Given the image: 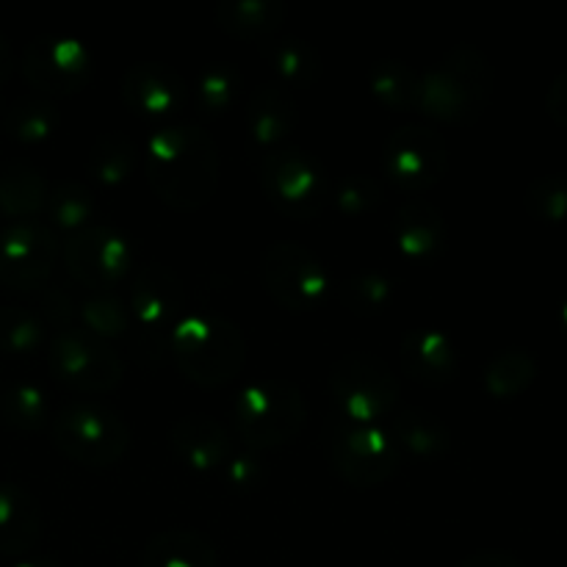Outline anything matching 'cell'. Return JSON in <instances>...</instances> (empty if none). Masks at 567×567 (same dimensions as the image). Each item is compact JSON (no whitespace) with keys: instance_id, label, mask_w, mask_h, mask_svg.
Masks as SVG:
<instances>
[{"instance_id":"cell-1","label":"cell","mask_w":567,"mask_h":567,"mask_svg":"<svg viewBox=\"0 0 567 567\" xmlns=\"http://www.w3.org/2000/svg\"><path fill=\"white\" fill-rule=\"evenodd\" d=\"M150 186L166 205L194 210L210 199L219 181L216 147L203 127H161L147 147Z\"/></svg>"},{"instance_id":"cell-2","label":"cell","mask_w":567,"mask_h":567,"mask_svg":"<svg viewBox=\"0 0 567 567\" xmlns=\"http://www.w3.org/2000/svg\"><path fill=\"white\" fill-rule=\"evenodd\" d=\"M169 349L183 374L192 377L199 385H225L241 371V336L221 316H183Z\"/></svg>"},{"instance_id":"cell-3","label":"cell","mask_w":567,"mask_h":567,"mask_svg":"<svg viewBox=\"0 0 567 567\" xmlns=\"http://www.w3.org/2000/svg\"><path fill=\"white\" fill-rule=\"evenodd\" d=\"M61 452L81 465L109 468L127 452V426L111 408L97 402H70L50 421Z\"/></svg>"},{"instance_id":"cell-4","label":"cell","mask_w":567,"mask_h":567,"mask_svg":"<svg viewBox=\"0 0 567 567\" xmlns=\"http://www.w3.org/2000/svg\"><path fill=\"white\" fill-rule=\"evenodd\" d=\"M491 97V66L474 50H454L443 66L421 75L419 109L449 122L480 116Z\"/></svg>"},{"instance_id":"cell-5","label":"cell","mask_w":567,"mask_h":567,"mask_svg":"<svg viewBox=\"0 0 567 567\" xmlns=\"http://www.w3.org/2000/svg\"><path fill=\"white\" fill-rule=\"evenodd\" d=\"M330 393L336 399L341 419L349 424L380 426L391 419L399 399V382L391 369L369 354H347L332 365Z\"/></svg>"},{"instance_id":"cell-6","label":"cell","mask_w":567,"mask_h":567,"mask_svg":"<svg viewBox=\"0 0 567 567\" xmlns=\"http://www.w3.org/2000/svg\"><path fill=\"white\" fill-rule=\"evenodd\" d=\"M302 396L291 382H252L236 399L238 435L252 446L271 449L288 443L302 426Z\"/></svg>"},{"instance_id":"cell-7","label":"cell","mask_w":567,"mask_h":567,"mask_svg":"<svg viewBox=\"0 0 567 567\" xmlns=\"http://www.w3.org/2000/svg\"><path fill=\"white\" fill-rule=\"evenodd\" d=\"M327 454L332 468L358 487H371L393 474L399 449L388 426H363L336 419L327 430Z\"/></svg>"},{"instance_id":"cell-8","label":"cell","mask_w":567,"mask_h":567,"mask_svg":"<svg viewBox=\"0 0 567 567\" xmlns=\"http://www.w3.org/2000/svg\"><path fill=\"white\" fill-rule=\"evenodd\" d=\"M50 371L75 391H111L122 380V360L105 338L86 330H61L50 343Z\"/></svg>"},{"instance_id":"cell-9","label":"cell","mask_w":567,"mask_h":567,"mask_svg":"<svg viewBox=\"0 0 567 567\" xmlns=\"http://www.w3.org/2000/svg\"><path fill=\"white\" fill-rule=\"evenodd\" d=\"M266 291L288 310H316L327 299L330 277L313 252L293 241L271 244L264 255Z\"/></svg>"},{"instance_id":"cell-10","label":"cell","mask_w":567,"mask_h":567,"mask_svg":"<svg viewBox=\"0 0 567 567\" xmlns=\"http://www.w3.org/2000/svg\"><path fill=\"white\" fill-rule=\"evenodd\" d=\"M131 321H136L142 354H164L183 316L181 286L166 269H144L131 288Z\"/></svg>"},{"instance_id":"cell-11","label":"cell","mask_w":567,"mask_h":567,"mask_svg":"<svg viewBox=\"0 0 567 567\" xmlns=\"http://www.w3.org/2000/svg\"><path fill=\"white\" fill-rule=\"evenodd\" d=\"M266 197L288 216H316L327 205V177L308 155L297 150L269 153L260 164Z\"/></svg>"},{"instance_id":"cell-12","label":"cell","mask_w":567,"mask_h":567,"mask_svg":"<svg viewBox=\"0 0 567 567\" xmlns=\"http://www.w3.org/2000/svg\"><path fill=\"white\" fill-rule=\"evenodd\" d=\"M70 275L89 291H109L131 266V247L120 233L103 225H89L64 244Z\"/></svg>"},{"instance_id":"cell-13","label":"cell","mask_w":567,"mask_h":567,"mask_svg":"<svg viewBox=\"0 0 567 567\" xmlns=\"http://www.w3.org/2000/svg\"><path fill=\"white\" fill-rule=\"evenodd\" d=\"M59 258V241L37 221H11L0 236V282L28 291L48 280Z\"/></svg>"},{"instance_id":"cell-14","label":"cell","mask_w":567,"mask_h":567,"mask_svg":"<svg viewBox=\"0 0 567 567\" xmlns=\"http://www.w3.org/2000/svg\"><path fill=\"white\" fill-rule=\"evenodd\" d=\"M385 169L396 186L424 192L441 181L446 169V144L430 127H399L385 147Z\"/></svg>"},{"instance_id":"cell-15","label":"cell","mask_w":567,"mask_h":567,"mask_svg":"<svg viewBox=\"0 0 567 567\" xmlns=\"http://www.w3.org/2000/svg\"><path fill=\"white\" fill-rule=\"evenodd\" d=\"M22 72L42 92H75L89 75V55L75 39H42L25 50Z\"/></svg>"},{"instance_id":"cell-16","label":"cell","mask_w":567,"mask_h":567,"mask_svg":"<svg viewBox=\"0 0 567 567\" xmlns=\"http://www.w3.org/2000/svg\"><path fill=\"white\" fill-rule=\"evenodd\" d=\"M183 97H186V83L169 66L142 64L127 72L125 100L142 114H172L181 109Z\"/></svg>"},{"instance_id":"cell-17","label":"cell","mask_w":567,"mask_h":567,"mask_svg":"<svg viewBox=\"0 0 567 567\" xmlns=\"http://www.w3.org/2000/svg\"><path fill=\"white\" fill-rule=\"evenodd\" d=\"M172 449L194 471H216L227 460V432L208 415H188L172 426Z\"/></svg>"},{"instance_id":"cell-18","label":"cell","mask_w":567,"mask_h":567,"mask_svg":"<svg viewBox=\"0 0 567 567\" xmlns=\"http://www.w3.org/2000/svg\"><path fill=\"white\" fill-rule=\"evenodd\" d=\"M399 354H402V365L408 374H413L421 382H432V385L449 382L454 371H457L454 343L443 332L435 330L408 332Z\"/></svg>"},{"instance_id":"cell-19","label":"cell","mask_w":567,"mask_h":567,"mask_svg":"<svg viewBox=\"0 0 567 567\" xmlns=\"http://www.w3.org/2000/svg\"><path fill=\"white\" fill-rule=\"evenodd\" d=\"M39 537V507L22 487L0 485V551L20 554Z\"/></svg>"},{"instance_id":"cell-20","label":"cell","mask_w":567,"mask_h":567,"mask_svg":"<svg viewBox=\"0 0 567 567\" xmlns=\"http://www.w3.org/2000/svg\"><path fill=\"white\" fill-rule=\"evenodd\" d=\"M385 426L393 435L396 449H408L410 454L435 457L449 449V430L443 426V421L424 410H399L388 419Z\"/></svg>"},{"instance_id":"cell-21","label":"cell","mask_w":567,"mask_h":567,"mask_svg":"<svg viewBox=\"0 0 567 567\" xmlns=\"http://www.w3.org/2000/svg\"><path fill=\"white\" fill-rule=\"evenodd\" d=\"M297 120V105L282 89H264L255 92L247 105V127L255 144H275L291 131Z\"/></svg>"},{"instance_id":"cell-22","label":"cell","mask_w":567,"mask_h":567,"mask_svg":"<svg viewBox=\"0 0 567 567\" xmlns=\"http://www.w3.org/2000/svg\"><path fill=\"white\" fill-rule=\"evenodd\" d=\"M399 249L410 258H430L443 244V219L435 208L421 203L404 205L393 221Z\"/></svg>"},{"instance_id":"cell-23","label":"cell","mask_w":567,"mask_h":567,"mask_svg":"<svg viewBox=\"0 0 567 567\" xmlns=\"http://www.w3.org/2000/svg\"><path fill=\"white\" fill-rule=\"evenodd\" d=\"M142 567H216V557L197 532H164L150 540Z\"/></svg>"},{"instance_id":"cell-24","label":"cell","mask_w":567,"mask_h":567,"mask_svg":"<svg viewBox=\"0 0 567 567\" xmlns=\"http://www.w3.org/2000/svg\"><path fill=\"white\" fill-rule=\"evenodd\" d=\"M44 203V181L33 166L9 164L0 172V208L14 219L25 221Z\"/></svg>"},{"instance_id":"cell-25","label":"cell","mask_w":567,"mask_h":567,"mask_svg":"<svg viewBox=\"0 0 567 567\" xmlns=\"http://www.w3.org/2000/svg\"><path fill=\"white\" fill-rule=\"evenodd\" d=\"M216 17H219V25L225 31L244 39H255L277 31L282 20V6L271 3V0H238V3L233 0V3H221Z\"/></svg>"},{"instance_id":"cell-26","label":"cell","mask_w":567,"mask_h":567,"mask_svg":"<svg viewBox=\"0 0 567 567\" xmlns=\"http://www.w3.org/2000/svg\"><path fill=\"white\" fill-rule=\"evenodd\" d=\"M371 89L391 109H419L421 75H415L402 61H382V64H377L371 70Z\"/></svg>"},{"instance_id":"cell-27","label":"cell","mask_w":567,"mask_h":567,"mask_svg":"<svg viewBox=\"0 0 567 567\" xmlns=\"http://www.w3.org/2000/svg\"><path fill=\"white\" fill-rule=\"evenodd\" d=\"M0 415L14 430H39L48 421V399L31 382H11L0 391Z\"/></svg>"},{"instance_id":"cell-28","label":"cell","mask_w":567,"mask_h":567,"mask_svg":"<svg viewBox=\"0 0 567 567\" xmlns=\"http://www.w3.org/2000/svg\"><path fill=\"white\" fill-rule=\"evenodd\" d=\"M537 374V363L529 352H502L491 365H487L485 385L493 396L509 399L518 396Z\"/></svg>"},{"instance_id":"cell-29","label":"cell","mask_w":567,"mask_h":567,"mask_svg":"<svg viewBox=\"0 0 567 567\" xmlns=\"http://www.w3.org/2000/svg\"><path fill=\"white\" fill-rule=\"evenodd\" d=\"M44 324L25 308H0V352L31 354L42 347Z\"/></svg>"},{"instance_id":"cell-30","label":"cell","mask_w":567,"mask_h":567,"mask_svg":"<svg viewBox=\"0 0 567 567\" xmlns=\"http://www.w3.org/2000/svg\"><path fill=\"white\" fill-rule=\"evenodd\" d=\"M6 133L20 142H42L55 127V109L42 100H17L3 116Z\"/></svg>"},{"instance_id":"cell-31","label":"cell","mask_w":567,"mask_h":567,"mask_svg":"<svg viewBox=\"0 0 567 567\" xmlns=\"http://www.w3.org/2000/svg\"><path fill=\"white\" fill-rule=\"evenodd\" d=\"M81 319L89 324V332L105 336H125L131 330V310L109 291H92V297L81 305Z\"/></svg>"},{"instance_id":"cell-32","label":"cell","mask_w":567,"mask_h":567,"mask_svg":"<svg viewBox=\"0 0 567 567\" xmlns=\"http://www.w3.org/2000/svg\"><path fill=\"white\" fill-rule=\"evenodd\" d=\"M526 210L540 221L567 219V177L565 175H546L535 181L526 192Z\"/></svg>"},{"instance_id":"cell-33","label":"cell","mask_w":567,"mask_h":567,"mask_svg":"<svg viewBox=\"0 0 567 567\" xmlns=\"http://www.w3.org/2000/svg\"><path fill=\"white\" fill-rule=\"evenodd\" d=\"M89 164L97 181L120 183L133 169V147L122 136H103L89 153Z\"/></svg>"},{"instance_id":"cell-34","label":"cell","mask_w":567,"mask_h":567,"mask_svg":"<svg viewBox=\"0 0 567 567\" xmlns=\"http://www.w3.org/2000/svg\"><path fill=\"white\" fill-rule=\"evenodd\" d=\"M92 194L81 183H64L50 199V216L66 230H83L92 221Z\"/></svg>"},{"instance_id":"cell-35","label":"cell","mask_w":567,"mask_h":567,"mask_svg":"<svg viewBox=\"0 0 567 567\" xmlns=\"http://www.w3.org/2000/svg\"><path fill=\"white\" fill-rule=\"evenodd\" d=\"M238 83H241V78H238L230 66L225 64L210 66V70L199 78V86H197L199 105H203L208 114H221V111L230 109L233 100H236Z\"/></svg>"},{"instance_id":"cell-36","label":"cell","mask_w":567,"mask_h":567,"mask_svg":"<svg viewBox=\"0 0 567 567\" xmlns=\"http://www.w3.org/2000/svg\"><path fill=\"white\" fill-rule=\"evenodd\" d=\"M271 66L288 81H313L319 75V59L305 42H282L271 50Z\"/></svg>"},{"instance_id":"cell-37","label":"cell","mask_w":567,"mask_h":567,"mask_svg":"<svg viewBox=\"0 0 567 567\" xmlns=\"http://www.w3.org/2000/svg\"><path fill=\"white\" fill-rule=\"evenodd\" d=\"M391 282L385 280L377 271H365V275H358L347 286V299L354 305L358 313H377L388 305L391 299Z\"/></svg>"},{"instance_id":"cell-38","label":"cell","mask_w":567,"mask_h":567,"mask_svg":"<svg viewBox=\"0 0 567 567\" xmlns=\"http://www.w3.org/2000/svg\"><path fill=\"white\" fill-rule=\"evenodd\" d=\"M380 199V192L371 181H360V177H352V181H343L341 188L336 194V203L341 205L349 214H358V210L371 208V205Z\"/></svg>"},{"instance_id":"cell-39","label":"cell","mask_w":567,"mask_h":567,"mask_svg":"<svg viewBox=\"0 0 567 567\" xmlns=\"http://www.w3.org/2000/svg\"><path fill=\"white\" fill-rule=\"evenodd\" d=\"M548 114L554 122L567 127V70L554 81L551 92H548Z\"/></svg>"},{"instance_id":"cell-40","label":"cell","mask_w":567,"mask_h":567,"mask_svg":"<svg viewBox=\"0 0 567 567\" xmlns=\"http://www.w3.org/2000/svg\"><path fill=\"white\" fill-rule=\"evenodd\" d=\"M460 567H524V565H520V559L513 557V554L482 551V554H474V557L465 559Z\"/></svg>"},{"instance_id":"cell-41","label":"cell","mask_w":567,"mask_h":567,"mask_svg":"<svg viewBox=\"0 0 567 567\" xmlns=\"http://www.w3.org/2000/svg\"><path fill=\"white\" fill-rule=\"evenodd\" d=\"M11 59H9V48H6L3 42H0V81H3L6 75H9L11 72Z\"/></svg>"},{"instance_id":"cell-42","label":"cell","mask_w":567,"mask_h":567,"mask_svg":"<svg viewBox=\"0 0 567 567\" xmlns=\"http://www.w3.org/2000/svg\"><path fill=\"white\" fill-rule=\"evenodd\" d=\"M17 567H53V565L42 563V559H33V563H22V565H17Z\"/></svg>"},{"instance_id":"cell-43","label":"cell","mask_w":567,"mask_h":567,"mask_svg":"<svg viewBox=\"0 0 567 567\" xmlns=\"http://www.w3.org/2000/svg\"><path fill=\"white\" fill-rule=\"evenodd\" d=\"M563 330H565V336H567V302H565V308H563Z\"/></svg>"}]
</instances>
